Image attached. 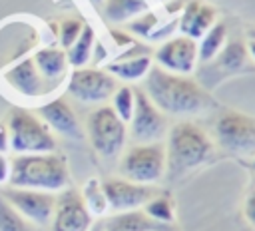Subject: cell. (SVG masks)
<instances>
[{
    "label": "cell",
    "mask_w": 255,
    "mask_h": 231,
    "mask_svg": "<svg viewBox=\"0 0 255 231\" xmlns=\"http://www.w3.org/2000/svg\"><path fill=\"white\" fill-rule=\"evenodd\" d=\"M143 92L165 116H195L209 104L205 90L195 80L171 74L153 64L145 74Z\"/></svg>",
    "instance_id": "1"
},
{
    "label": "cell",
    "mask_w": 255,
    "mask_h": 231,
    "mask_svg": "<svg viewBox=\"0 0 255 231\" xmlns=\"http://www.w3.org/2000/svg\"><path fill=\"white\" fill-rule=\"evenodd\" d=\"M215 145L211 137L193 121H177L167 129L165 145V173L179 179L191 169L203 165L213 157Z\"/></svg>",
    "instance_id": "2"
},
{
    "label": "cell",
    "mask_w": 255,
    "mask_h": 231,
    "mask_svg": "<svg viewBox=\"0 0 255 231\" xmlns=\"http://www.w3.org/2000/svg\"><path fill=\"white\" fill-rule=\"evenodd\" d=\"M8 185L58 193L70 185L68 163L56 151L14 155V157H10Z\"/></svg>",
    "instance_id": "3"
},
{
    "label": "cell",
    "mask_w": 255,
    "mask_h": 231,
    "mask_svg": "<svg viewBox=\"0 0 255 231\" xmlns=\"http://www.w3.org/2000/svg\"><path fill=\"white\" fill-rule=\"evenodd\" d=\"M8 139L10 149L20 153H52L56 151V137L52 129L30 110L14 106L8 114Z\"/></svg>",
    "instance_id": "4"
},
{
    "label": "cell",
    "mask_w": 255,
    "mask_h": 231,
    "mask_svg": "<svg viewBox=\"0 0 255 231\" xmlns=\"http://www.w3.org/2000/svg\"><path fill=\"white\" fill-rule=\"evenodd\" d=\"M88 139L96 153L104 159H114L122 153L128 137V125L112 110V106H100L88 116L86 123Z\"/></svg>",
    "instance_id": "5"
},
{
    "label": "cell",
    "mask_w": 255,
    "mask_h": 231,
    "mask_svg": "<svg viewBox=\"0 0 255 231\" xmlns=\"http://www.w3.org/2000/svg\"><path fill=\"white\" fill-rule=\"evenodd\" d=\"M120 173L124 179L155 185L165 175V145L161 141L133 143L120 159Z\"/></svg>",
    "instance_id": "6"
},
{
    "label": "cell",
    "mask_w": 255,
    "mask_h": 231,
    "mask_svg": "<svg viewBox=\"0 0 255 231\" xmlns=\"http://www.w3.org/2000/svg\"><path fill=\"white\" fill-rule=\"evenodd\" d=\"M217 145L237 157H255V117L225 112L215 123Z\"/></svg>",
    "instance_id": "7"
},
{
    "label": "cell",
    "mask_w": 255,
    "mask_h": 231,
    "mask_svg": "<svg viewBox=\"0 0 255 231\" xmlns=\"http://www.w3.org/2000/svg\"><path fill=\"white\" fill-rule=\"evenodd\" d=\"M118 80L104 68H74L68 78V94L84 104H100L114 96Z\"/></svg>",
    "instance_id": "8"
},
{
    "label": "cell",
    "mask_w": 255,
    "mask_h": 231,
    "mask_svg": "<svg viewBox=\"0 0 255 231\" xmlns=\"http://www.w3.org/2000/svg\"><path fill=\"white\" fill-rule=\"evenodd\" d=\"M92 225L94 215L76 187L68 185L56 193V207L50 221L52 231H90Z\"/></svg>",
    "instance_id": "9"
},
{
    "label": "cell",
    "mask_w": 255,
    "mask_h": 231,
    "mask_svg": "<svg viewBox=\"0 0 255 231\" xmlns=\"http://www.w3.org/2000/svg\"><path fill=\"white\" fill-rule=\"evenodd\" d=\"M135 104L129 123V135L135 139V143H151L159 141L163 135H167V119L165 114L159 112L153 102L147 98L143 90H133Z\"/></svg>",
    "instance_id": "10"
},
{
    "label": "cell",
    "mask_w": 255,
    "mask_h": 231,
    "mask_svg": "<svg viewBox=\"0 0 255 231\" xmlns=\"http://www.w3.org/2000/svg\"><path fill=\"white\" fill-rule=\"evenodd\" d=\"M2 195L26 221L34 225H50L56 207V193L8 185L2 189Z\"/></svg>",
    "instance_id": "11"
},
{
    "label": "cell",
    "mask_w": 255,
    "mask_h": 231,
    "mask_svg": "<svg viewBox=\"0 0 255 231\" xmlns=\"http://www.w3.org/2000/svg\"><path fill=\"white\" fill-rule=\"evenodd\" d=\"M102 189H104V195H106L108 209H112L114 213L141 209L157 193V189L153 185L135 183V181H129V179H124V177L106 179L102 183Z\"/></svg>",
    "instance_id": "12"
},
{
    "label": "cell",
    "mask_w": 255,
    "mask_h": 231,
    "mask_svg": "<svg viewBox=\"0 0 255 231\" xmlns=\"http://www.w3.org/2000/svg\"><path fill=\"white\" fill-rule=\"evenodd\" d=\"M155 66L171 72V74H181L187 76L193 72L195 62H197V40L187 38V36H175L165 42L155 50L153 54Z\"/></svg>",
    "instance_id": "13"
},
{
    "label": "cell",
    "mask_w": 255,
    "mask_h": 231,
    "mask_svg": "<svg viewBox=\"0 0 255 231\" xmlns=\"http://www.w3.org/2000/svg\"><path fill=\"white\" fill-rule=\"evenodd\" d=\"M36 116L52 129V133L56 131L70 139H82L84 135L74 110L64 98H54V100L44 102L42 106H38Z\"/></svg>",
    "instance_id": "14"
},
{
    "label": "cell",
    "mask_w": 255,
    "mask_h": 231,
    "mask_svg": "<svg viewBox=\"0 0 255 231\" xmlns=\"http://www.w3.org/2000/svg\"><path fill=\"white\" fill-rule=\"evenodd\" d=\"M4 80L8 82L10 88H14L18 94H22L26 98H38L46 92L44 80H42L32 58H22V60L14 62L10 68H6Z\"/></svg>",
    "instance_id": "15"
},
{
    "label": "cell",
    "mask_w": 255,
    "mask_h": 231,
    "mask_svg": "<svg viewBox=\"0 0 255 231\" xmlns=\"http://www.w3.org/2000/svg\"><path fill=\"white\" fill-rule=\"evenodd\" d=\"M217 20V8L201 0H189L179 16V30L187 38H201Z\"/></svg>",
    "instance_id": "16"
},
{
    "label": "cell",
    "mask_w": 255,
    "mask_h": 231,
    "mask_svg": "<svg viewBox=\"0 0 255 231\" xmlns=\"http://www.w3.org/2000/svg\"><path fill=\"white\" fill-rule=\"evenodd\" d=\"M102 223H104V231H175L173 225L157 223L143 209L112 213Z\"/></svg>",
    "instance_id": "17"
},
{
    "label": "cell",
    "mask_w": 255,
    "mask_h": 231,
    "mask_svg": "<svg viewBox=\"0 0 255 231\" xmlns=\"http://www.w3.org/2000/svg\"><path fill=\"white\" fill-rule=\"evenodd\" d=\"M32 60L44 82H58L66 74V68H68L66 50L60 46H44L34 52Z\"/></svg>",
    "instance_id": "18"
},
{
    "label": "cell",
    "mask_w": 255,
    "mask_h": 231,
    "mask_svg": "<svg viewBox=\"0 0 255 231\" xmlns=\"http://www.w3.org/2000/svg\"><path fill=\"white\" fill-rule=\"evenodd\" d=\"M149 10L147 0H104L102 14L112 24H128L129 20L137 18L139 14Z\"/></svg>",
    "instance_id": "19"
},
{
    "label": "cell",
    "mask_w": 255,
    "mask_h": 231,
    "mask_svg": "<svg viewBox=\"0 0 255 231\" xmlns=\"http://www.w3.org/2000/svg\"><path fill=\"white\" fill-rule=\"evenodd\" d=\"M151 68V58L149 56H137V58H122L116 62H110L106 70L116 78L124 82H135L145 78L147 70Z\"/></svg>",
    "instance_id": "20"
},
{
    "label": "cell",
    "mask_w": 255,
    "mask_h": 231,
    "mask_svg": "<svg viewBox=\"0 0 255 231\" xmlns=\"http://www.w3.org/2000/svg\"><path fill=\"white\" fill-rule=\"evenodd\" d=\"M96 46V32L90 24H84L82 34L78 36V40L66 50L68 56V64L74 68H82L88 64V60L92 58V50Z\"/></svg>",
    "instance_id": "21"
},
{
    "label": "cell",
    "mask_w": 255,
    "mask_h": 231,
    "mask_svg": "<svg viewBox=\"0 0 255 231\" xmlns=\"http://www.w3.org/2000/svg\"><path fill=\"white\" fill-rule=\"evenodd\" d=\"M225 36H227V30H225V24L221 22H215L203 36H201V42L197 46V60L199 62H211L223 48V42H225Z\"/></svg>",
    "instance_id": "22"
},
{
    "label": "cell",
    "mask_w": 255,
    "mask_h": 231,
    "mask_svg": "<svg viewBox=\"0 0 255 231\" xmlns=\"http://www.w3.org/2000/svg\"><path fill=\"white\" fill-rule=\"evenodd\" d=\"M151 219H155L157 223H165V225H173L175 221V207H173V199L167 193H155L143 207H141Z\"/></svg>",
    "instance_id": "23"
},
{
    "label": "cell",
    "mask_w": 255,
    "mask_h": 231,
    "mask_svg": "<svg viewBox=\"0 0 255 231\" xmlns=\"http://www.w3.org/2000/svg\"><path fill=\"white\" fill-rule=\"evenodd\" d=\"M247 58V48L241 42H229L227 46L221 48V52L215 56L217 66L225 72H235L245 64Z\"/></svg>",
    "instance_id": "24"
},
{
    "label": "cell",
    "mask_w": 255,
    "mask_h": 231,
    "mask_svg": "<svg viewBox=\"0 0 255 231\" xmlns=\"http://www.w3.org/2000/svg\"><path fill=\"white\" fill-rule=\"evenodd\" d=\"M133 104H135V96L133 90L129 86H120L114 96H112V110L122 117V121H129L131 114H133Z\"/></svg>",
    "instance_id": "25"
},
{
    "label": "cell",
    "mask_w": 255,
    "mask_h": 231,
    "mask_svg": "<svg viewBox=\"0 0 255 231\" xmlns=\"http://www.w3.org/2000/svg\"><path fill=\"white\" fill-rule=\"evenodd\" d=\"M0 231H28L26 219L0 193Z\"/></svg>",
    "instance_id": "26"
},
{
    "label": "cell",
    "mask_w": 255,
    "mask_h": 231,
    "mask_svg": "<svg viewBox=\"0 0 255 231\" xmlns=\"http://www.w3.org/2000/svg\"><path fill=\"white\" fill-rule=\"evenodd\" d=\"M88 209L94 213H104L108 209V203H106V195H104V189H102V183L98 179H90L86 185H84V191H80Z\"/></svg>",
    "instance_id": "27"
},
{
    "label": "cell",
    "mask_w": 255,
    "mask_h": 231,
    "mask_svg": "<svg viewBox=\"0 0 255 231\" xmlns=\"http://www.w3.org/2000/svg\"><path fill=\"white\" fill-rule=\"evenodd\" d=\"M84 30V22L78 20V18H66L58 24V40H60V48L68 50L76 40L78 36L82 34Z\"/></svg>",
    "instance_id": "28"
},
{
    "label": "cell",
    "mask_w": 255,
    "mask_h": 231,
    "mask_svg": "<svg viewBox=\"0 0 255 231\" xmlns=\"http://www.w3.org/2000/svg\"><path fill=\"white\" fill-rule=\"evenodd\" d=\"M155 26H157V16H155L153 12H143V14H139L137 18L129 20L126 30H128L129 34H137V36H141V38H147V36H151V32H153Z\"/></svg>",
    "instance_id": "29"
},
{
    "label": "cell",
    "mask_w": 255,
    "mask_h": 231,
    "mask_svg": "<svg viewBox=\"0 0 255 231\" xmlns=\"http://www.w3.org/2000/svg\"><path fill=\"white\" fill-rule=\"evenodd\" d=\"M243 215H245L247 223L255 227V187L247 193V199H245V205H243Z\"/></svg>",
    "instance_id": "30"
},
{
    "label": "cell",
    "mask_w": 255,
    "mask_h": 231,
    "mask_svg": "<svg viewBox=\"0 0 255 231\" xmlns=\"http://www.w3.org/2000/svg\"><path fill=\"white\" fill-rule=\"evenodd\" d=\"M110 36H112V40L118 44V46H131L133 44V38H131V34L128 32V30H116V28H112L110 30Z\"/></svg>",
    "instance_id": "31"
},
{
    "label": "cell",
    "mask_w": 255,
    "mask_h": 231,
    "mask_svg": "<svg viewBox=\"0 0 255 231\" xmlns=\"http://www.w3.org/2000/svg\"><path fill=\"white\" fill-rule=\"evenodd\" d=\"M10 179V159L6 157V153H0V185L8 183Z\"/></svg>",
    "instance_id": "32"
},
{
    "label": "cell",
    "mask_w": 255,
    "mask_h": 231,
    "mask_svg": "<svg viewBox=\"0 0 255 231\" xmlns=\"http://www.w3.org/2000/svg\"><path fill=\"white\" fill-rule=\"evenodd\" d=\"M10 147V139H8V129L6 125H0V153H6Z\"/></svg>",
    "instance_id": "33"
},
{
    "label": "cell",
    "mask_w": 255,
    "mask_h": 231,
    "mask_svg": "<svg viewBox=\"0 0 255 231\" xmlns=\"http://www.w3.org/2000/svg\"><path fill=\"white\" fill-rule=\"evenodd\" d=\"M247 50H249L251 58L255 60V38H249V42H247Z\"/></svg>",
    "instance_id": "34"
},
{
    "label": "cell",
    "mask_w": 255,
    "mask_h": 231,
    "mask_svg": "<svg viewBox=\"0 0 255 231\" xmlns=\"http://www.w3.org/2000/svg\"><path fill=\"white\" fill-rule=\"evenodd\" d=\"M90 231H104V223L102 221H94V225L90 227Z\"/></svg>",
    "instance_id": "35"
},
{
    "label": "cell",
    "mask_w": 255,
    "mask_h": 231,
    "mask_svg": "<svg viewBox=\"0 0 255 231\" xmlns=\"http://www.w3.org/2000/svg\"><path fill=\"white\" fill-rule=\"evenodd\" d=\"M88 2H90L92 6H102V4H104V0H88Z\"/></svg>",
    "instance_id": "36"
},
{
    "label": "cell",
    "mask_w": 255,
    "mask_h": 231,
    "mask_svg": "<svg viewBox=\"0 0 255 231\" xmlns=\"http://www.w3.org/2000/svg\"><path fill=\"white\" fill-rule=\"evenodd\" d=\"M249 38H255V28H253V30H249Z\"/></svg>",
    "instance_id": "37"
},
{
    "label": "cell",
    "mask_w": 255,
    "mask_h": 231,
    "mask_svg": "<svg viewBox=\"0 0 255 231\" xmlns=\"http://www.w3.org/2000/svg\"><path fill=\"white\" fill-rule=\"evenodd\" d=\"M251 165H253V171H255V157H253V163Z\"/></svg>",
    "instance_id": "38"
}]
</instances>
